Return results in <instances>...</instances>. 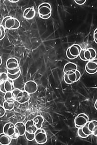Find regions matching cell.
I'll list each match as a JSON object with an SVG mask.
<instances>
[{"mask_svg":"<svg viewBox=\"0 0 97 145\" xmlns=\"http://www.w3.org/2000/svg\"><path fill=\"white\" fill-rule=\"evenodd\" d=\"M70 54L73 57L77 58L80 54V52L81 51V47L80 45L78 44H73L68 48Z\"/></svg>","mask_w":97,"mask_h":145,"instance_id":"15","label":"cell"},{"mask_svg":"<svg viewBox=\"0 0 97 145\" xmlns=\"http://www.w3.org/2000/svg\"><path fill=\"white\" fill-rule=\"evenodd\" d=\"M25 127L26 132L29 133L35 134L37 129L32 120L27 121L25 124Z\"/></svg>","mask_w":97,"mask_h":145,"instance_id":"16","label":"cell"},{"mask_svg":"<svg viewBox=\"0 0 97 145\" xmlns=\"http://www.w3.org/2000/svg\"><path fill=\"white\" fill-rule=\"evenodd\" d=\"M14 101L10 100H5L3 102V107L6 111H11L14 108Z\"/></svg>","mask_w":97,"mask_h":145,"instance_id":"21","label":"cell"},{"mask_svg":"<svg viewBox=\"0 0 97 145\" xmlns=\"http://www.w3.org/2000/svg\"><path fill=\"white\" fill-rule=\"evenodd\" d=\"M6 66L8 73L11 75H15L20 71L19 62L15 58L12 57L8 59Z\"/></svg>","mask_w":97,"mask_h":145,"instance_id":"2","label":"cell"},{"mask_svg":"<svg viewBox=\"0 0 97 145\" xmlns=\"http://www.w3.org/2000/svg\"><path fill=\"white\" fill-rule=\"evenodd\" d=\"M39 16H47L52 14V7L51 5L47 3H42L38 8Z\"/></svg>","mask_w":97,"mask_h":145,"instance_id":"7","label":"cell"},{"mask_svg":"<svg viewBox=\"0 0 97 145\" xmlns=\"http://www.w3.org/2000/svg\"><path fill=\"white\" fill-rule=\"evenodd\" d=\"M85 71L90 74H95L97 71V59H94L88 61L86 64Z\"/></svg>","mask_w":97,"mask_h":145,"instance_id":"11","label":"cell"},{"mask_svg":"<svg viewBox=\"0 0 97 145\" xmlns=\"http://www.w3.org/2000/svg\"><path fill=\"white\" fill-rule=\"evenodd\" d=\"M88 121V117L86 114H80L76 117L74 119V123L77 128L83 126Z\"/></svg>","mask_w":97,"mask_h":145,"instance_id":"9","label":"cell"},{"mask_svg":"<svg viewBox=\"0 0 97 145\" xmlns=\"http://www.w3.org/2000/svg\"><path fill=\"white\" fill-rule=\"evenodd\" d=\"M34 140L39 144H44L47 142V135L44 129L42 128L37 129L35 133Z\"/></svg>","mask_w":97,"mask_h":145,"instance_id":"6","label":"cell"},{"mask_svg":"<svg viewBox=\"0 0 97 145\" xmlns=\"http://www.w3.org/2000/svg\"><path fill=\"white\" fill-rule=\"evenodd\" d=\"M66 56H67V58L69 59H71V60H73V59H74L77 58H76V57H73V56H71V54H70L68 48L67 49V50H66Z\"/></svg>","mask_w":97,"mask_h":145,"instance_id":"29","label":"cell"},{"mask_svg":"<svg viewBox=\"0 0 97 145\" xmlns=\"http://www.w3.org/2000/svg\"><path fill=\"white\" fill-rule=\"evenodd\" d=\"M6 114V110L5 109L4 107L0 105V118H2L5 116Z\"/></svg>","mask_w":97,"mask_h":145,"instance_id":"28","label":"cell"},{"mask_svg":"<svg viewBox=\"0 0 97 145\" xmlns=\"http://www.w3.org/2000/svg\"><path fill=\"white\" fill-rule=\"evenodd\" d=\"M12 138L4 133L0 134V145H8L12 142Z\"/></svg>","mask_w":97,"mask_h":145,"instance_id":"18","label":"cell"},{"mask_svg":"<svg viewBox=\"0 0 97 145\" xmlns=\"http://www.w3.org/2000/svg\"><path fill=\"white\" fill-rule=\"evenodd\" d=\"M14 89L13 80L10 79L1 83L0 86V91L3 93L7 92H12Z\"/></svg>","mask_w":97,"mask_h":145,"instance_id":"8","label":"cell"},{"mask_svg":"<svg viewBox=\"0 0 97 145\" xmlns=\"http://www.w3.org/2000/svg\"><path fill=\"white\" fill-rule=\"evenodd\" d=\"M1 25V24H0V25Z\"/></svg>","mask_w":97,"mask_h":145,"instance_id":"37","label":"cell"},{"mask_svg":"<svg viewBox=\"0 0 97 145\" xmlns=\"http://www.w3.org/2000/svg\"><path fill=\"white\" fill-rule=\"evenodd\" d=\"M2 62H3V60H2V57L0 56V66L2 65Z\"/></svg>","mask_w":97,"mask_h":145,"instance_id":"36","label":"cell"},{"mask_svg":"<svg viewBox=\"0 0 97 145\" xmlns=\"http://www.w3.org/2000/svg\"><path fill=\"white\" fill-rule=\"evenodd\" d=\"M9 78L8 77L7 73H1L0 74V84L4 82L5 81H6Z\"/></svg>","mask_w":97,"mask_h":145,"instance_id":"23","label":"cell"},{"mask_svg":"<svg viewBox=\"0 0 97 145\" xmlns=\"http://www.w3.org/2000/svg\"><path fill=\"white\" fill-rule=\"evenodd\" d=\"M77 68L78 67L76 64L74 63H68L64 65L63 71L64 73L71 72H74L76 70H77Z\"/></svg>","mask_w":97,"mask_h":145,"instance_id":"17","label":"cell"},{"mask_svg":"<svg viewBox=\"0 0 97 145\" xmlns=\"http://www.w3.org/2000/svg\"><path fill=\"white\" fill-rule=\"evenodd\" d=\"M36 15V11L34 7L27 8L23 12V17L27 20L33 19Z\"/></svg>","mask_w":97,"mask_h":145,"instance_id":"14","label":"cell"},{"mask_svg":"<svg viewBox=\"0 0 97 145\" xmlns=\"http://www.w3.org/2000/svg\"><path fill=\"white\" fill-rule=\"evenodd\" d=\"M7 73L8 77L9 79L12 80H17V78H19V77L20 76L21 71H20L17 74H15V75H11L8 73Z\"/></svg>","mask_w":97,"mask_h":145,"instance_id":"24","label":"cell"},{"mask_svg":"<svg viewBox=\"0 0 97 145\" xmlns=\"http://www.w3.org/2000/svg\"><path fill=\"white\" fill-rule=\"evenodd\" d=\"M94 107L95 108L96 110H97V100L95 101V103L94 104Z\"/></svg>","mask_w":97,"mask_h":145,"instance_id":"35","label":"cell"},{"mask_svg":"<svg viewBox=\"0 0 97 145\" xmlns=\"http://www.w3.org/2000/svg\"><path fill=\"white\" fill-rule=\"evenodd\" d=\"M15 127L17 131L19 132L20 136H23L25 135L26 131V127L25 124L22 122H18L16 123Z\"/></svg>","mask_w":97,"mask_h":145,"instance_id":"19","label":"cell"},{"mask_svg":"<svg viewBox=\"0 0 97 145\" xmlns=\"http://www.w3.org/2000/svg\"><path fill=\"white\" fill-rule=\"evenodd\" d=\"M24 89L29 94H34L38 89V86L37 83L33 80H29L25 83Z\"/></svg>","mask_w":97,"mask_h":145,"instance_id":"10","label":"cell"},{"mask_svg":"<svg viewBox=\"0 0 97 145\" xmlns=\"http://www.w3.org/2000/svg\"><path fill=\"white\" fill-rule=\"evenodd\" d=\"M77 133H78V135L80 137V138H87L88 137V136L86 135L83 133V131H82L81 127L78 128V129L77 131Z\"/></svg>","mask_w":97,"mask_h":145,"instance_id":"27","label":"cell"},{"mask_svg":"<svg viewBox=\"0 0 97 145\" xmlns=\"http://www.w3.org/2000/svg\"><path fill=\"white\" fill-rule=\"evenodd\" d=\"M93 39H94V42L96 44L97 43V29H96L94 30V33H93Z\"/></svg>","mask_w":97,"mask_h":145,"instance_id":"33","label":"cell"},{"mask_svg":"<svg viewBox=\"0 0 97 145\" xmlns=\"http://www.w3.org/2000/svg\"><path fill=\"white\" fill-rule=\"evenodd\" d=\"M25 135L26 138H27L28 140L31 141H33L34 140L35 134L29 133L28 132L25 131Z\"/></svg>","mask_w":97,"mask_h":145,"instance_id":"25","label":"cell"},{"mask_svg":"<svg viewBox=\"0 0 97 145\" xmlns=\"http://www.w3.org/2000/svg\"><path fill=\"white\" fill-rule=\"evenodd\" d=\"M9 1L11 3H16L19 2V0H9Z\"/></svg>","mask_w":97,"mask_h":145,"instance_id":"34","label":"cell"},{"mask_svg":"<svg viewBox=\"0 0 97 145\" xmlns=\"http://www.w3.org/2000/svg\"><path fill=\"white\" fill-rule=\"evenodd\" d=\"M4 98L5 100H13L14 101L15 100L14 96L13 95L12 92H7L5 93L4 95Z\"/></svg>","mask_w":97,"mask_h":145,"instance_id":"22","label":"cell"},{"mask_svg":"<svg viewBox=\"0 0 97 145\" xmlns=\"http://www.w3.org/2000/svg\"><path fill=\"white\" fill-rule=\"evenodd\" d=\"M75 73L76 76V81H78L79 80H80L81 76V73L79 71L76 70L75 72Z\"/></svg>","mask_w":97,"mask_h":145,"instance_id":"32","label":"cell"},{"mask_svg":"<svg viewBox=\"0 0 97 145\" xmlns=\"http://www.w3.org/2000/svg\"><path fill=\"white\" fill-rule=\"evenodd\" d=\"M15 129H16V128H15ZM20 136L19 135V132L17 131V129H16L15 132L14 134L11 137V138H12V139H16V138H19Z\"/></svg>","mask_w":97,"mask_h":145,"instance_id":"31","label":"cell"},{"mask_svg":"<svg viewBox=\"0 0 97 145\" xmlns=\"http://www.w3.org/2000/svg\"><path fill=\"white\" fill-rule=\"evenodd\" d=\"M13 95L15 98V101L20 104H25L28 102L30 98V94L24 90L15 88L12 91Z\"/></svg>","mask_w":97,"mask_h":145,"instance_id":"3","label":"cell"},{"mask_svg":"<svg viewBox=\"0 0 97 145\" xmlns=\"http://www.w3.org/2000/svg\"><path fill=\"white\" fill-rule=\"evenodd\" d=\"M75 72L64 73V80L66 84H71L76 82V76Z\"/></svg>","mask_w":97,"mask_h":145,"instance_id":"13","label":"cell"},{"mask_svg":"<svg viewBox=\"0 0 97 145\" xmlns=\"http://www.w3.org/2000/svg\"><path fill=\"white\" fill-rule=\"evenodd\" d=\"M1 73H0V74H1Z\"/></svg>","mask_w":97,"mask_h":145,"instance_id":"38","label":"cell"},{"mask_svg":"<svg viewBox=\"0 0 97 145\" xmlns=\"http://www.w3.org/2000/svg\"><path fill=\"white\" fill-rule=\"evenodd\" d=\"M6 35L5 29L1 25H0V40L3 39Z\"/></svg>","mask_w":97,"mask_h":145,"instance_id":"26","label":"cell"},{"mask_svg":"<svg viewBox=\"0 0 97 145\" xmlns=\"http://www.w3.org/2000/svg\"><path fill=\"white\" fill-rule=\"evenodd\" d=\"M1 25L5 29L8 30L17 29L20 27V23L18 19L12 17V16H7L3 20Z\"/></svg>","mask_w":97,"mask_h":145,"instance_id":"1","label":"cell"},{"mask_svg":"<svg viewBox=\"0 0 97 145\" xmlns=\"http://www.w3.org/2000/svg\"><path fill=\"white\" fill-rule=\"evenodd\" d=\"M96 55L97 54L95 50L92 48H90L87 49H81L79 56L83 61H88L95 59Z\"/></svg>","mask_w":97,"mask_h":145,"instance_id":"5","label":"cell"},{"mask_svg":"<svg viewBox=\"0 0 97 145\" xmlns=\"http://www.w3.org/2000/svg\"><path fill=\"white\" fill-rule=\"evenodd\" d=\"M82 131L86 135L90 136L93 134L94 136L97 135V121H88L83 126L81 127Z\"/></svg>","mask_w":97,"mask_h":145,"instance_id":"4","label":"cell"},{"mask_svg":"<svg viewBox=\"0 0 97 145\" xmlns=\"http://www.w3.org/2000/svg\"><path fill=\"white\" fill-rule=\"evenodd\" d=\"M16 131L14 124L11 122H8L5 124L3 128V132L10 137L14 134Z\"/></svg>","mask_w":97,"mask_h":145,"instance_id":"12","label":"cell"},{"mask_svg":"<svg viewBox=\"0 0 97 145\" xmlns=\"http://www.w3.org/2000/svg\"><path fill=\"white\" fill-rule=\"evenodd\" d=\"M32 120L34 123L35 125L37 127V129L42 128V127L43 126V122L44 121V119L43 117L41 115H37Z\"/></svg>","mask_w":97,"mask_h":145,"instance_id":"20","label":"cell"},{"mask_svg":"<svg viewBox=\"0 0 97 145\" xmlns=\"http://www.w3.org/2000/svg\"><path fill=\"white\" fill-rule=\"evenodd\" d=\"M74 2L77 5H82L85 3L86 0H74Z\"/></svg>","mask_w":97,"mask_h":145,"instance_id":"30","label":"cell"},{"mask_svg":"<svg viewBox=\"0 0 97 145\" xmlns=\"http://www.w3.org/2000/svg\"><path fill=\"white\" fill-rule=\"evenodd\" d=\"M0 86H1V84H0Z\"/></svg>","mask_w":97,"mask_h":145,"instance_id":"39","label":"cell"}]
</instances>
